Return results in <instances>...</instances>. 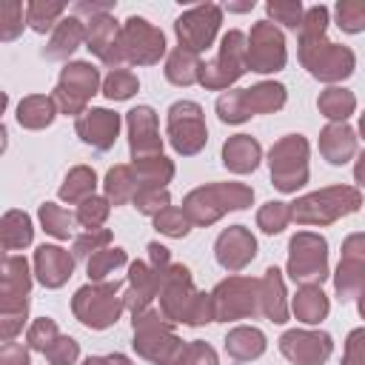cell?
Here are the masks:
<instances>
[{
  "label": "cell",
  "instance_id": "1",
  "mask_svg": "<svg viewBox=\"0 0 365 365\" xmlns=\"http://www.w3.org/2000/svg\"><path fill=\"white\" fill-rule=\"evenodd\" d=\"M134 91V80H123V77H111L106 83V94L108 97H128Z\"/></svg>",
  "mask_w": 365,
  "mask_h": 365
},
{
  "label": "cell",
  "instance_id": "2",
  "mask_svg": "<svg viewBox=\"0 0 365 365\" xmlns=\"http://www.w3.org/2000/svg\"><path fill=\"white\" fill-rule=\"evenodd\" d=\"M362 131H365V117H362Z\"/></svg>",
  "mask_w": 365,
  "mask_h": 365
}]
</instances>
